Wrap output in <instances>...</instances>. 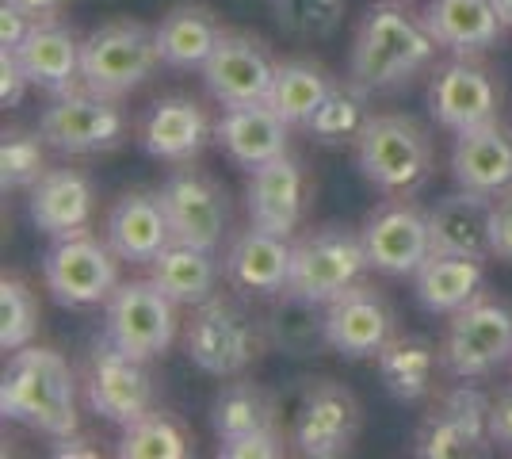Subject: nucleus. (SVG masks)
Instances as JSON below:
<instances>
[{
	"label": "nucleus",
	"mask_w": 512,
	"mask_h": 459,
	"mask_svg": "<svg viewBox=\"0 0 512 459\" xmlns=\"http://www.w3.org/2000/svg\"><path fill=\"white\" fill-rule=\"evenodd\" d=\"M188 452H192L188 433L165 410H150L138 421L123 425L119 444H115V456L123 459H184Z\"/></svg>",
	"instance_id": "37"
},
{
	"label": "nucleus",
	"mask_w": 512,
	"mask_h": 459,
	"mask_svg": "<svg viewBox=\"0 0 512 459\" xmlns=\"http://www.w3.org/2000/svg\"><path fill=\"white\" fill-rule=\"evenodd\" d=\"M245 207H249L253 226L295 238L302 215H306V173H302L299 157H291V150H287L279 153L276 161H264L260 169H249Z\"/></svg>",
	"instance_id": "19"
},
{
	"label": "nucleus",
	"mask_w": 512,
	"mask_h": 459,
	"mask_svg": "<svg viewBox=\"0 0 512 459\" xmlns=\"http://www.w3.org/2000/svg\"><path fill=\"white\" fill-rule=\"evenodd\" d=\"M333 85H337V77L321 62L287 58L276 69V81H272V92H268V108L276 111L283 123L306 127L314 119V111L321 108V100L333 92Z\"/></svg>",
	"instance_id": "33"
},
{
	"label": "nucleus",
	"mask_w": 512,
	"mask_h": 459,
	"mask_svg": "<svg viewBox=\"0 0 512 459\" xmlns=\"http://www.w3.org/2000/svg\"><path fill=\"white\" fill-rule=\"evenodd\" d=\"M214 138V123L207 108L192 100V96H161L138 127V142L142 150L169 161V165H188L199 153L207 150V142Z\"/></svg>",
	"instance_id": "20"
},
{
	"label": "nucleus",
	"mask_w": 512,
	"mask_h": 459,
	"mask_svg": "<svg viewBox=\"0 0 512 459\" xmlns=\"http://www.w3.org/2000/svg\"><path fill=\"white\" fill-rule=\"evenodd\" d=\"M440 360L451 379H486L512 360V310L490 295H474L451 314L440 341Z\"/></svg>",
	"instance_id": "7"
},
{
	"label": "nucleus",
	"mask_w": 512,
	"mask_h": 459,
	"mask_svg": "<svg viewBox=\"0 0 512 459\" xmlns=\"http://www.w3.org/2000/svg\"><path fill=\"white\" fill-rule=\"evenodd\" d=\"M214 142L234 165L260 169L264 161H276L279 153H287L291 123H283L268 104L222 108V115L214 119Z\"/></svg>",
	"instance_id": "26"
},
{
	"label": "nucleus",
	"mask_w": 512,
	"mask_h": 459,
	"mask_svg": "<svg viewBox=\"0 0 512 459\" xmlns=\"http://www.w3.org/2000/svg\"><path fill=\"white\" fill-rule=\"evenodd\" d=\"M356 169L390 199L417 196L436 169L432 134L402 111H379L356 138Z\"/></svg>",
	"instance_id": "3"
},
{
	"label": "nucleus",
	"mask_w": 512,
	"mask_h": 459,
	"mask_svg": "<svg viewBox=\"0 0 512 459\" xmlns=\"http://www.w3.org/2000/svg\"><path fill=\"white\" fill-rule=\"evenodd\" d=\"M157 66H165L157 50V31L130 16L100 23L81 43V85L111 100L138 92L157 73Z\"/></svg>",
	"instance_id": "5"
},
{
	"label": "nucleus",
	"mask_w": 512,
	"mask_h": 459,
	"mask_svg": "<svg viewBox=\"0 0 512 459\" xmlns=\"http://www.w3.org/2000/svg\"><path fill=\"white\" fill-rule=\"evenodd\" d=\"M104 238L123 264H150L165 245H172L169 211L161 192H127L111 203L104 222Z\"/></svg>",
	"instance_id": "21"
},
{
	"label": "nucleus",
	"mask_w": 512,
	"mask_h": 459,
	"mask_svg": "<svg viewBox=\"0 0 512 459\" xmlns=\"http://www.w3.org/2000/svg\"><path fill=\"white\" fill-rule=\"evenodd\" d=\"M428 111L451 134L482 127L490 119H501V85L478 58L451 54L448 62L432 66Z\"/></svg>",
	"instance_id": "13"
},
{
	"label": "nucleus",
	"mask_w": 512,
	"mask_h": 459,
	"mask_svg": "<svg viewBox=\"0 0 512 459\" xmlns=\"http://www.w3.org/2000/svg\"><path fill=\"white\" fill-rule=\"evenodd\" d=\"M287 452L283 448V433L276 429H260V433H249V437L237 440H222L218 444V456L222 459H279Z\"/></svg>",
	"instance_id": "41"
},
{
	"label": "nucleus",
	"mask_w": 512,
	"mask_h": 459,
	"mask_svg": "<svg viewBox=\"0 0 512 459\" xmlns=\"http://www.w3.org/2000/svg\"><path fill=\"white\" fill-rule=\"evenodd\" d=\"M46 138L39 131H4L0 142V188L4 192H31L46 165Z\"/></svg>",
	"instance_id": "39"
},
{
	"label": "nucleus",
	"mask_w": 512,
	"mask_h": 459,
	"mask_svg": "<svg viewBox=\"0 0 512 459\" xmlns=\"http://www.w3.org/2000/svg\"><path fill=\"white\" fill-rule=\"evenodd\" d=\"M276 69V54L264 39H256L249 31H226L199 73L222 108H241V104H268Z\"/></svg>",
	"instance_id": "16"
},
{
	"label": "nucleus",
	"mask_w": 512,
	"mask_h": 459,
	"mask_svg": "<svg viewBox=\"0 0 512 459\" xmlns=\"http://www.w3.org/2000/svg\"><path fill=\"white\" fill-rule=\"evenodd\" d=\"M176 303L146 280H123L104 303V337L138 360L165 356L176 341Z\"/></svg>",
	"instance_id": "10"
},
{
	"label": "nucleus",
	"mask_w": 512,
	"mask_h": 459,
	"mask_svg": "<svg viewBox=\"0 0 512 459\" xmlns=\"http://www.w3.org/2000/svg\"><path fill=\"white\" fill-rule=\"evenodd\" d=\"M222 276L245 295H283L291 280V238L260 226L241 230L222 257Z\"/></svg>",
	"instance_id": "22"
},
{
	"label": "nucleus",
	"mask_w": 512,
	"mask_h": 459,
	"mask_svg": "<svg viewBox=\"0 0 512 459\" xmlns=\"http://www.w3.org/2000/svg\"><path fill=\"white\" fill-rule=\"evenodd\" d=\"M367 96L360 85L352 81H337L333 92L321 100V108L314 111V119L306 123L310 138H318L321 146H356L360 131L367 127V119L375 111L367 108Z\"/></svg>",
	"instance_id": "36"
},
{
	"label": "nucleus",
	"mask_w": 512,
	"mask_h": 459,
	"mask_svg": "<svg viewBox=\"0 0 512 459\" xmlns=\"http://www.w3.org/2000/svg\"><path fill=\"white\" fill-rule=\"evenodd\" d=\"M440 43L432 39L425 16L409 12L406 4L379 0L363 12L352 54H348V81L363 92H390L409 85L417 73L432 69Z\"/></svg>",
	"instance_id": "1"
},
{
	"label": "nucleus",
	"mask_w": 512,
	"mask_h": 459,
	"mask_svg": "<svg viewBox=\"0 0 512 459\" xmlns=\"http://www.w3.org/2000/svg\"><path fill=\"white\" fill-rule=\"evenodd\" d=\"M493 4H497V12H501L505 27H512V0H493Z\"/></svg>",
	"instance_id": "48"
},
{
	"label": "nucleus",
	"mask_w": 512,
	"mask_h": 459,
	"mask_svg": "<svg viewBox=\"0 0 512 459\" xmlns=\"http://www.w3.org/2000/svg\"><path fill=\"white\" fill-rule=\"evenodd\" d=\"M31 27H35V16H27L20 4H12V0H0V46L16 50L31 35Z\"/></svg>",
	"instance_id": "44"
},
{
	"label": "nucleus",
	"mask_w": 512,
	"mask_h": 459,
	"mask_svg": "<svg viewBox=\"0 0 512 459\" xmlns=\"http://www.w3.org/2000/svg\"><path fill=\"white\" fill-rule=\"evenodd\" d=\"M490 253L497 261L512 264V188L493 199L490 219Z\"/></svg>",
	"instance_id": "42"
},
{
	"label": "nucleus",
	"mask_w": 512,
	"mask_h": 459,
	"mask_svg": "<svg viewBox=\"0 0 512 459\" xmlns=\"http://www.w3.org/2000/svg\"><path fill=\"white\" fill-rule=\"evenodd\" d=\"M363 429L360 398L337 379H314L302 391L291 421V444L306 459L348 456Z\"/></svg>",
	"instance_id": "12"
},
{
	"label": "nucleus",
	"mask_w": 512,
	"mask_h": 459,
	"mask_svg": "<svg viewBox=\"0 0 512 459\" xmlns=\"http://www.w3.org/2000/svg\"><path fill=\"white\" fill-rule=\"evenodd\" d=\"M88 440L81 433H69V437H58L54 440V456H96V448H85Z\"/></svg>",
	"instance_id": "47"
},
{
	"label": "nucleus",
	"mask_w": 512,
	"mask_h": 459,
	"mask_svg": "<svg viewBox=\"0 0 512 459\" xmlns=\"http://www.w3.org/2000/svg\"><path fill=\"white\" fill-rule=\"evenodd\" d=\"M146 268H150L153 284L161 287L176 306L207 303L218 291V276H222V264L214 257V249H199L188 241L165 245Z\"/></svg>",
	"instance_id": "30"
},
{
	"label": "nucleus",
	"mask_w": 512,
	"mask_h": 459,
	"mask_svg": "<svg viewBox=\"0 0 512 459\" xmlns=\"http://www.w3.org/2000/svg\"><path fill=\"white\" fill-rule=\"evenodd\" d=\"M27 88H31V81H27V73H23L16 50L0 46V104H4V108H20Z\"/></svg>",
	"instance_id": "43"
},
{
	"label": "nucleus",
	"mask_w": 512,
	"mask_h": 459,
	"mask_svg": "<svg viewBox=\"0 0 512 459\" xmlns=\"http://www.w3.org/2000/svg\"><path fill=\"white\" fill-rule=\"evenodd\" d=\"M490 444V398L463 383V387L444 394L425 414V421L417 425L413 456L467 459L482 456Z\"/></svg>",
	"instance_id": "14"
},
{
	"label": "nucleus",
	"mask_w": 512,
	"mask_h": 459,
	"mask_svg": "<svg viewBox=\"0 0 512 459\" xmlns=\"http://www.w3.org/2000/svg\"><path fill=\"white\" fill-rule=\"evenodd\" d=\"M394 306L375 284H352L333 303H325V337L329 349L344 360H375L379 349L394 337Z\"/></svg>",
	"instance_id": "17"
},
{
	"label": "nucleus",
	"mask_w": 512,
	"mask_h": 459,
	"mask_svg": "<svg viewBox=\"0 0 512 459\" xmlns=\"http://www.w3.org/2000/svg\"><path fill=\"white\" fill-rule=\"evenodd\" d=\"M490 219L493 196L459 188L444 196L428 211V241L432 253H451V257H478L486 261L490 253Z\"/></svg>",
	"instance_id": "27"
},
{
	"label": "nucleus",
	"mask_w": 512,
	"mask_h": 459,
	"mask_svg": "<svg viewBox=\"0 0 512 459\" xmlns=\"http://www.w3.org/2000/svg\"><path fill=\"white\" fill-rule=\"evenodd\" d=\"M272 341L264 322H256L249 310L234 299L214 291L207 303L192 306V318L184 326V352L199 372L214 379H237L253 368Z\"/></svg>",
	"instance_id": "4"
},
{
	"label": "nucleus",
	"mask_w": 512,
	"mask_h": 459,
	"mask_svg": "<svg viewBox=\"0 0 512 459\" xmlns=\"http://www.w3.org/2000/svg\"><path fill=\"white\" fill-rule=\"evenodd\" d=\"M153 31H157L161 62L169 69H184V73L207 66L214 46L222 43V35H226V27H222V20L214 16L211 8L192 4V0L169 8Z\"/></svg>",
	"instance_id": "29"
},
{
	"label": "nucleus",
	"mask_w": 512,
	"mask_h": 459,
	"mask_svg": "<svg viewBox=\"0 0 512 459\" xmlns=\"http://www.w3.org/2000/svg\"><path fill=\"white\" fill-rule=\"evenodd\" d=\"M0 414L58 440L77 433V375L58 349L27 345L0 375Z\"/></svg>",
	"instance_id": "2"
},
{
	"label": "nucleus",
	"mask_w": 512,
	"mask_h": 459,
	"mask_svg": "<svg viewBox=\"0 0 512 459\" xmlns=\"http://www.w3.org/2000/svg\"><path fill=\"white\" fill-rule=\"evenodd\" d=\"M279 425V410L272 402V394L256 383H230L222 387L218 398L211 402V429L218 444L222 440H237L249 437V433H260V429H276Z\"/></svg>",
	"instance_id": "34"
},
{
	"label": "nucleus",
	"mask_w": 512,
	"mask_h": 459,
	"mask_svg": "<svg viewBox=\"0 0 512 459\" xmlns=\"http://www.w3.org/2000/svg\"><path fill=\"white\" fill-rule=\"evenodd\" d=\"M12 4H20L27 16H35V20H54V16H62V8L69 0H12Z\"/></svg>",
	"instance_id": "46"
},
{
	"label": "nucleus",
	"mask_w": 512,
	"mask_h": 459,
	"mask_svg": "<svg viewBox=\"0 0 512 459\" xmlns=\"http://www.w3.org/2000/svg\"><path fill=\"white\" fill-rule=\"evenodd\" d=\"M451 176L459 188L501 196L512 188V131L501 119L455 134L451 146Z\"/></svg>",
	"instance_id": "23"
},
{
	"label": "nucleus",
	"mask_w": 512,
	"mask_h": 459,
	"mask_svg": "<svg viewBox=\"0 0 512 459\" xmlns=\"http://www.w3.org/2000/svg\"><path fill=\"white\" fill-rule=\"evenodd\" d=\"M119 257L96 234H65L54 238L43 257V280L46 291L54 295V303L69 306V310H85V306H100L111 299V291L123 284L119 280Z\"/></svg>",
	"instance_id": "8"
},
{
	"label": "nucleus",
	"mask_w": 512,
	"mask_h": 459,
	"mask_svg": "<svg viewBox=\"0 0 512 459\" xmlns=\"http://www.w3.org/2000/svg\"><path fill=\"white\" fill-rule=\"evenodd\" d=\"M425 23L440 50L459 58L486 54L505 31V20L493 0H432L425 8Z\"/></svg>",
	"instance_id": "28"
},
{
	"label": "nucleus",
	"mask_w": 512,
	"mask_h": 459,
	"mask_svg": "<svg viewBox=\"0 0 512 459\" xmlns=\"http://www.w3.org/2000/svg\"><path fill=\"white\" fill-rule=\"evenodd\" d=\"M169 211L172 238L199 245V249H218L230 234V199L222 192V184L207 176L203 169L176 165L165 184L157 188Z\"/></svg>",
	"instance_id": "15"
},
{
	"label": "nucleus",
	"mask_w": 512,
	"mask_h": 459,
	"mask_svg": "<svg viewBox=\"0 0 512 459\" xmlns=\"http://www.w3.org/2000/svg\"><path fill=\"white\" fill-rule=\"evenodd\" d=\"M81 43L73 35V27L54 20H35L31 35L16 46V58H20L23 73L31 88H43L50 96H65L81 85Z\"/></svg>",
	"instance_id": "25"
},
{
	"label": "nucleus",
	"mask_w": 512,
	"mask_h": 459,
	"mask_svg": "<svg viewBox=\"0 0 512 459\" xmlns=\"http://www.w3.org/2000/svg\"><path fill=\"white\" fill-rule=\"evenodd\" d=\"M150 360H138L123 352L115 341L100 337L85 360L81 391L88 410L107 425H130L153 410V375L146 368Z\"/></svg>",
	"instance_id": "9"
},
{
	"label": "nucleus",
	"mask_w": 512,
	"mask_h": 459,
	"mask_svg": "<svg viewBox=\"0 0 512 459\" xmlns=\"http://www.w3.org/2000/svg\"><path fill=\"white\" fill-rule=\"evenodd\" d=\"M375 364H379L383 387L406 406L425 402L436 387V368H444L440 349L428 337H417V333H394L379 349Z\"/></svg>",
	"instance_id": "31"
},
{
	"label": "nucleus",
	"mask_w": 512,
	"mask_h": 459,
	"mask_svg": "<svg viewBox=\"0 0 512 459\" xmlns=\"http://www.w3.org/2000/svg\"><path fill=\"white\" fill-rule=\"evenodd\" d=\"M509 364H512V360H509Z\"/></svg>",
	"instance_id": "49"
},
{
	"label": "nucleus",
	"mask_w": 512,
	"mask_h": 459,
	"mask_svg": "<svg viewBox=\"0 0 512 459\" xmlns=\"http://www.w3.org/2000/svg\"><path fill=\"white\" fill-rule=\"evenodd\" d=\"M39 322H43V306H39L35 287L23 276L4 272V280H0V349H27L39 333Z\"/></svg>",
	"instance_id": "38"
},
{
	"label": "nucleus",
	"mask_w": 512,
	"mask_h": 459,
	"mask_svg": "<svg viewBox=\"0 0 512 459\" xmlns=\"http://www.w3.org/2000/svg\"><path fill=\"white\" fill-rule=\"evenodd\" d=\"M371 268L360 230L318 226L291 241V280L287 291L310 303H333L352 284H360Z\"/></svg>",
	"instance_id": "6"
},
{
	"label": "nucleus",
	"mask_w": 512,
	"mask_h": 459,
	"mask_svg": "<svg viewBox=\"0 0 512 459\" xmlns=\"http://www.w3.org/2000/svg\"><path fill=\"white\" fill-rule=\"evenodd\" d=\"M344 8H348V0H272L279 27L302 43L329 39L344 23Z\"/></svg>",
	"instance_id": "40"
},
{
	"label": "nucleus",
	"mask_w": 512,
	"mask_h": 459,
	"mask_svg": "<svg viewBox=\"0 0 512 459\" xmlns=\"http://www.w3.org/2000/svg\"><path fill=\"white\" fill-rule=\"evenodd\" d=\"M367 261L383 276H413L432 253L428 241V211L406 199H386L360 226Z\"/></svg>",
	"instance_id": "18"
},
{
	"label": "nucleus",
	"mask_w": 512,
	"mask_h": 459,
	"mask_svg": "<svg viewBox=\"0 0 512 459\" xmlns=\"http://www.w3.org/2000/svg\"><path fill=\"white\" fill-rule=\"evenodd\" d=\"M482 291V261L478 257H451L428 253V261L413 272V295L428 314H455Z\"/></svg>",
	"instance_id": "32"
},
{
	"label": "nucleus",
	"mask_w": 512,
	"mask_h": 459,
	"mask_svg": "<svg viewBox=\"0 0 512 459\" xmlns=\"http://www.w3.org/2000/svg\"><path fill=\"white\" fill-rule=\"evenodd\" d=\"M39 134L46 146L69 157H88V153L115 150L127 138V111L119 100L73 88L65 96H54V104L39 115Z\"/></svg>",
	"instance_id": "11"
},
{
	"label": "nucleus",
	"mask_w": 512,
	"mask_h": 459,
	"mask_svg": "<svg viewBox=\"0 0 512 459\" xmlns=\"http://www.w3.org/2000/svg\"><path fill=\"white\" fill-rule=\"evenodd\" d=\"M268 341L283 349L287 356H314V352L329 349V337H325V306L299 299L291 291L279 295V306L268 314Z\"/></svg>",
	"instance_id": "35"
},
{
	"label": "nucleus",
	"mask_w": 512,
	"mask_h": 459,
	"mask_svg": "<svg viewBox=\"0 0 512 459\" xmlns=\"http://www.w3.org/2000/svg\"><path fill=\"white\" fill-rule=\"evenodd\" d=\"M490 437L501 452L512 456V387L490 398Z\"/></svg>",
	"instance_id": "45"
},
{
	"label": "nucleus",
	"mask_w": 512,
	"mask_h": 459,
	"mask_svg": "<svg viewBox=\"0 0 512 459\" xmlns=\"http://www.w3.org/2000/svg\"><path fill=\"white\" fill-rule=\"evenodd\" d=\"M27 215L46 238L81 234L96 215V188L81 169H69V165L46 169L39 184L27 192Z\"/></svg>",
	"instance_id": "24"
}]
</instances>
